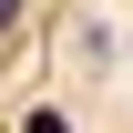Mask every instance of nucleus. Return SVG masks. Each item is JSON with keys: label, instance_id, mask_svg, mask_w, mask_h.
Segmentation results:
<instances>
[{"label": "nucleus", "instance_id": "f257e3e1", "mask_svg": "<svg viewBox=\"0 0 133 133\" xmlns=\"http://www.w3.org/2000/svg\"><path fill=\"white\" fill-rule=\"evenodd\" d=\"M21 133H72V123H62V113L41 102V113H21Z\"/></svg>", "mask_w": 133, "mask_h": 133}, {"label": "nucleus", "instance_id": "f03ea898", "mask_svg": "<svg viewBox=\"0 0 133 133\" xmlns=\"http://www.w3.org/2000/svg\"><path fill=\"white\" fill-rule=\"evenodd\" d=\"M0 21H10V0H0Z\"/></svg>", "mask_w": 133, "mask_h": 133}]
</instances>
